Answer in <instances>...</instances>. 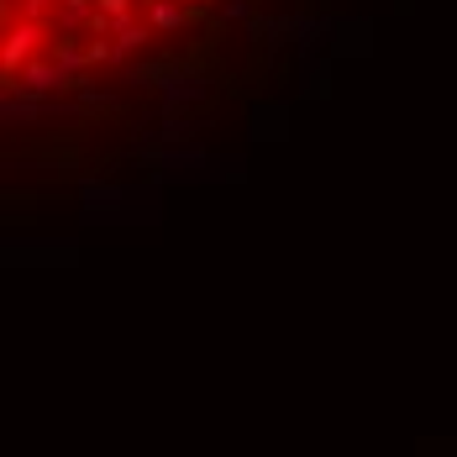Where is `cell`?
<instances>
[{
    "label": "cell",
    "instance_id": "6da1fadb",
    "mask_svg": "<svg viewBox=\"0 0 457 457\" xmlns=\"http://www.w3.org/2000/svg\"><path fill=\"white\" fill-rule=\"evenodd\" d=\"M37 47H43V21H16V27L0 32V74H5V85L32 63Z\"/></svg>",
    "mask_w": 457,
    "mask_h": 457
},
{
    "label": "cell",
    "instance_id": "7a4b0ae2",
    "mask_svg": "<svg viewBox=\"0 0 457 457\" xmlns=\"http://www.w3.org/2000/svg\"><path fill=\"white\" fill-rule=\"evenodd\" d=\"M11 85H16V95H32V100H43V95L63 90V85H74V79H69L63 69H53V63H27V69L11 79Z\"/></svg>",
    "mask_w": 457,
    "mask_h": 457
},
{
    "label": "cell",
    "instance_id": "3957f363",
    "mask_svg": "<svg viewBox=\"0 0 457 457\" xmlns=\"http://www.w3.org/2000/svg\"><path fill=\"white\" fill-rule=\"evenodd\" d=\"M174 27H184L179 0H147V32H174Z\"/></svg>",
    "mask_w": 457,
    "mask_h": 457
},
{
    "label": "cell",
    "instance_id": "277c9868",
    "mask_svg": "<svg viewBox=\"0 0 457 457\" xmlns=\"http://www.w3.org/2000/svg\"><path fill=\"white\" fill-rule=\"evenodd\" d=\"M90 11H95V0H58V21L63 27H79Z\"/></svg>",
    "mask_w": 457,
    "mask_h": 457
},
{
    "label": "cell",
    "instance_id": "5b68a950",
    "mask_svg": "<svg viewBox=\"0 0 457 457\" xmlns=\"http://www.w3.org/2000/svg\"><path fill=\"white\" fill-rule=\"evenodd\" d=\"M95 16H105V21L116 27V21H127V16H132V0H95Z\"/></svg>",
    "mask_w": 457,
    "mask_h": 457
},
{
    "label": "cell",
    "instance_id": "8992f818",
    "mask_svg": "<svg viewBox=\"0 0 457 457\" xmlns=\"http://www.w3.org/2000/svg\"><path fill=\"white\" fill-rule=\"evenodd\" d=\"M53 0H21V21H43V11Z\"/></svg>",
    "mask_w": 457,
    "mask_h": 457
},
{
    "label": "cell",
    "instance_id": "52a82bcc",
    "mask_svg": "<svg viewBox=\"0 0 457 457\" xmlns=\"http://www.w3.org/2000/svg\"><path fill=\"white\" fill-rule=\"evenodd\" d=\"M5 16H11V0H0V32H5V27H11V21H5Z\"/></svg>",
    "mask_w": 457,
    "mask_h": 457
},
{
    "label": "cell",
    "instance_id": "ba28073f",
    "mask_svg": "<svg viewBox=\"0 0 457 457\" xmlns=\"http://www.w3.org/2000/svg\"><path fill=\"white\" fill-rule=\"evenodd\" d=\"M179 5H205V0H179Z\"/></svg>",
    "mask_w": 457,
    "mask_h": 457
}]
</instances>
